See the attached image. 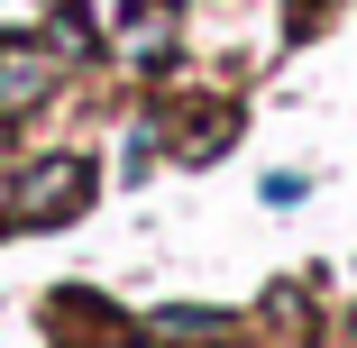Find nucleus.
<instances>
[{"mask_svg":"<svg viewBox=\"0 0 357 348\" xmlns=\"http://www.w3.org/2000/svg\"><path fill=\"white\" fill-rule=\"evenodd\" d=\"M55 74H64L55 37H0V119L37 110V101L55 92Z\"/></svg>","mask_w":357,"mask_h":348,"instance_id":"nucleus-2","label":"nucleus"},{"mask_svg":"<svg viewBox=\"0 0 357 348\" xmlns=\"http://www.w3.org/2000/svg\"><path fill=\"white\" fill-rule=\"evenodd\" d=\"M156 339H183V348H211V339H229V321H220V312H192V303H183V312H156Z\"/></svg>","mask_w":357,"mask_h":348,"instance_id":"nucleus-4","label":"nucleus"},{"mask_svg":"<svg viewBox=\"0 0 357 348\" xmlns=\"http://www.w3.org/2000/svg\"><path fill=\"white\" fill-rule=\"evenodd\" d=\"M55 46L83 55V46H92V19H83V10H55Z\"/></svg>","mask_w":357,"mask_h":348,"instance_id":"nucleus-5","label":"nucleus"},{"mask_svg":"<svg viewBox=\"0 0 357 348\" xmlns=\"http://www.w3.org/2000/svg\"><path fill=\"white\" fill-rule=\"evenodd\" d=\"M174 28H183L174 0H119V37L137 46V64H174Z\"/></svg>","mask_w":357,"mask_h":348,"instance_id":"nucleus-3","label":"nucleus"},{"mask_svg":"<svg viewBox=\"0 0 357 348\" xmlns=\"http://www.w3.org/2000/svg\"><path fill=\"white\" fill-rule=\"evenodd\" d=\"M19 211H0V229H55V220H74L83 202H92V165L83 156H46V165H28L19 174Z\"/></svg>","mask_w":357,"mask_h":348,"instance_id":"nucleus-1","label":"nucleus"}]
</instances>
